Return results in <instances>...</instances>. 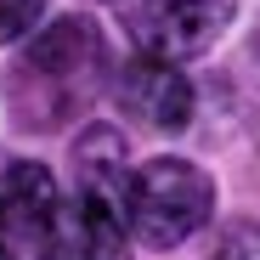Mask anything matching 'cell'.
I'll return each mask as SVG.
<instances>
[{
  "label": "cell",
  "mask_w": 260,
  "mask_h": 260,
  "mask_svg": "<svg viewBox=\"0 0 260 260\" xmlns=\"http://www.w3.org/2000/svg\"><path fill=\"white\" fill-rule=\"evenodd\" d=\"M108 85V40L91 17H57L12 57L0 102L28 136H51L96 108Z\"/></svg>",
  "instance_id": "6da1fadb"
},
{
  "label": "cell",
  "mask_w": 260,
  "mask_h": 260,
  "mask_svg": "<svg viewBox=\"0 0 260 260\" xmlns=\"http://www.w3.org/2000/svg\"><path fill=\"white\" fill-rule=\"evenodd\" d=\"M215 209V181L192 158H147L130 170V238L147 249H181Z\"/></svg>",
  "instance_id": "7a4b0ae2"
},
{
  "label": "cell",
  "mask_w": 260,
  "mask_h": 260,
  "mask_svg": "<svg viewBox=\"0 0 260 260\" xmlns=\"http://www.w3.org/2000/svg\"><path fill=\"white\" fill-rule=\"evenodd\" d=\"M0 260H68V204L46 164L0 170Z\"/></svg>",
  "instance_id": "3957f363"
},
{
  "label": "cell",
  "mask_w": 260,
  "mask_h": 260,
  "mask_svg": "<svg viewBox=\"0 0 260 260\" xmlns=\"http://www.w3.org/2000/svg\"><path fill=\"white\" fill-rule=\"evenodd\" d=\"M119 17L142 57L187 62V57H204L232 28L238 0H119Z\"/></svg>",
  "instance_id": "277c9868"
},
{
  "label": "cell",
  "mask_w": 260,
  "mask_h": 260,
  "mask_svg": "<svg viewBox=\"0 0 260 260\" xmlns=\"http://www.w3.org/2000/svg\"><path fill=\"white\" fill-rule=\"evenodd\" d=\"M113 96L124 108V119L136 130H153V136H181V130L192 124V79L176 68V62H158V57H130L113 79Z\"/></svg>",
  "instance_id": "5b68a950"
},
{
  "label": "cell",
  "mask_w": 260,
  "mask_h": 260,
  "mask_svg": "<svg viewBox=\"0 0 260 260\" xmlns=\"http://www.w3.org/2000/svg\"><path fill=\"white\" fill-rule=\"evenodd\" d=\"M215 260H260V221H226L215 238Z\"/></svg>",
  "instance_id": "8992f818"
},
{
  "label": "cell",
  "mask_w": 260,
  "mask_h": 260,
  "mask_svg": "<svg viewBox=\"0 0 260 260\" xmlns=\"http://www.w3.org/2000/svg\"><path fill=\"white\" fill-rule=\"evenodd\" d=\"M40 12H46V0H0V46L40 28Z\"/></svg>",
  "instance_id": "52a82bcc"
}]
</instances>
